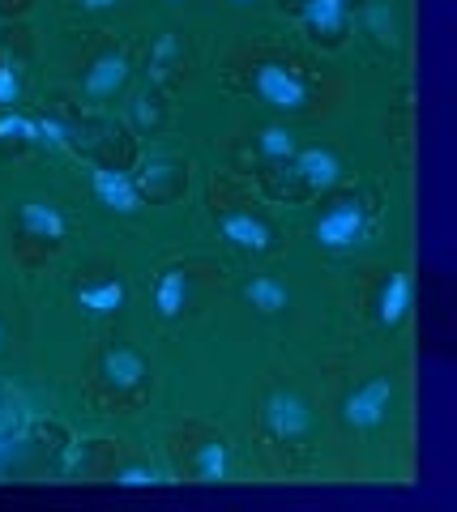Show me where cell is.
<instances>
[{"instance_id":"cell-1","label":"cell","mask_w":457,"mask_h":512,"mask_svg":"<svg viewBox=\"0 0 457 512\" xmlns=\"http://www.w3.org/2000/svg\"><path fill=\"white\" fill-rule=\"evenodd\" d=\"M240 82L244 94L257 107H265L270 116L299 120V116H321L329 111V90L308 64H299L295 56L282 52H252L240 60Z\"/></svg>"},{"instance_id":"cell-2","label":"cell","mask_w":457,"mask_h":512,"mask_svg":"<svg viewBox=\"0 0 457 512\" xmlns=\"http://www.w3.org/2000/svg\"><path fill=\"white\" fill-rule=\"evenodd\" d=\"M406 410V389H402V376L393 372H368L364 380H351L346 389L338 393V423L346 436H381L389 431L393 419H402Z\"/></svg>"},{"instance_id":"cell-3","label":"cell","mask_w":457,"mask_h":512,"mask_svg":"<svg viewBox=\"0 0 457 512\" xmlns=\"http://www.w3.org/2000/svg\"><path fill=\"white\" fill-rule=\"evenodd\" d=\"M308 239L334 256L364 248L372 239V205L364 201V192H329L325 205L308 222Z\"/></svg>"},{"instance_id":"cell-4","label":"cell","mask_w":457,"mask_h":512,"mask_svg":"<svg viewBox=\"0 0 457 512\" xmlns=\"http://www.w3.org/2000/svg\"><path fill=\"white\" fill-rule=\"evenodd\" d=\"M261 419L278 444H291V448L312 444V436H317V427H321L317 406H312V397L299 389L295 380H274L270 389L261 393Z\"/></svg>"},{"instance_id":"cell-5","label":"cell","mask_w":457,"mask_h":512,"mask_svg":"<svg viewBox=\"0 0 457 512\" xmlns=\"http://www.w3.org/2000/svg\"><path fill=\"white\" fill-rule=\"evenodd\" d=\"M210 222H214L218 239H227L235 252H248V256H270V252H278V227L257 210V205H248L240 197H223V192L214 188V197H210Z\"/></svg>"},{"instance_id":"cell-6","label":"cell","mask_w":457,"mask_h":512,"mask_svg":"<svg viewBox=\"0 0 457 512\" xmlns=\"http://www.w3.org/2000/svg\"><path fill=\"white\" fill-rule=\"evenodd\" d=\"M154 367L146 359V350L133 342H103L99 359H94V384L112 397V402H137L150 389Z\"/></svg>"},{"instance_id":"cell-7","label":"cell","mask_w":457,"mask_h":512,"mask_svg":"<svg viewBox=\"0 0 457 512\" xmlns=\"http://www.w3.org/2000/svg\"><path fill=\"white\" fill-rule=\"evenodd\" d=\"M282 192H299V197H329L346 180V163L334 146H299L287 163L274 167Z\"/></svg>"},{"instance_id":"cell-8","label":"cell","mask_w":457,"mask_h":512,"mask_svg":"<svg viewBox=\"0 0 457 512\" xmlns=\"http://www.w3.org/2000/svg\"><path fill=\"white\" fill-rule=\"evenodd\" d=\"M73 303L90 320H112L129 308V282H124L120 269H90L73 282Z\"/></svg>"},{"instance_id":"cell-9","label":"cell","mask_w":457,"mask_h":512,"mask_svg":"<svg viewBox=\"0 0 457 512\" xmlns=\"http://www.w3.org/2000/svg\"><path fill=\"white\" fill-rule=\"evenodd\" d=\"M231 470H235V453L223 431H201V436L188 440L180 457V474L188 483H227Z\"/></svg>"},{"instance_id":"cell-10","label":"cell","mask_w":457,"mask_h":512,"mask_svg":"<svg viewBox=\"0 0 457 512\" xmlns=\"http://www.w3.org/2000/svg\"><path fill=\"white\" fill-rule=\"evenodd\" d=\"M411 308H415V278H411V269H406V265L385 269V278L376 282L372 303H368L376 329L398 333L406 320H411Z\"/></svg>"},{"instance_id":"cell-11","label":"cell","mask_w":457,"mask_h":512,"mask_svg":"<svg viewBox=\"0 0 457 512\" xmlns=\"http://www.w3.org/2000/svg\"><path fill=\"white\" fill-rule=\"evenodd\" d=\"M295 18L312 43L342 47L355 22V0H295Z\"/></svg>"},{"instance_id":"cell-12","label":"cell","mask_w":457,"mask_h":512,"mask_svg":"<svg viewBox=\"0 0 457 512\" xmlns=\"http://www.w3.org/2000/svg\"><path fill=\"white\" fill-rule=\"evenodd\" d=\"M129 77H133L129 52H124V47H103V52L86 64V73H82V82H77V90H82L86 103H112V99H120V94H124Z\"/></svg>"},{"instance_id":"cell-13","label":"cell","mask_w":457,"mask_h":512,"mask_svg":"<svg viewBox=\"0 0 457 512\" xmlns=\"http://www.w3.org/2000/svg\"><path fill=\"white\" fill-rule=\"evenodd\" d=\"M90 192L112 214H141V205H146V192H141L137 175L112 163H90Z\"/></svg>"},{"instance_id":"cell-14","label":"cell","mask_w":457,"mask_h":512,"mask_svg":"<svg viewBox=\"0 0 457 512\" xmlns=\"http://www.w3.org/2000/svg\"><path fill=\"white\" fill-rule=\"evenodd\" d=\"M235 295H240V303L252 312V316H261V320H278V316H287L291 312V286L274 278V274H244L240 286H235Z\"/></svg>"},{"instance_id":"cell-15","label":"cell","mask_w":457,"mask_h":512,"mask_svg":"<svg viewBox=\"0 0 457 512\" xmlns=\"http://www.w3.org/2000/svg\"><path fill=\"white\" fill-rule=\"evenodd\" d=\"M18 227L30 244H43V248H60L69 239V218L60 205L43 201V197H30L18 205Z\"/></svg>"},{"instance_id":"cell-16","label":"cell","mask_w":457,"mask_h":512,"mask_svg":"<svg viewBox=\"0 0 457 512\" xmlns=\"http://www.w3.org/2000/svg\"><path fill=\"white\" fill-rule=\"evenodd\" d=\"M193 308V269L188 265H167L154 278V316L176 325L184 320V312Z\"/></svg>"},{"instance_id":"cell-17","label":"cell","mask_w":457,"mask_h":512,"mask_svg":"<svg viewBox=\"0 0 457 512\" xmlns=\"http://www.w3.org/2000/svg\"><path fill=\"white\" fill-rule=\"evenodd\" d=\"M248 146L257 150V158L265 167H278V163H287V158L304 146V141H299V133H295V128H287V124H265V128H252Z\"/></svg>"},{"instance_id":"cell-18","label":"cell","mask_w":457,"mask_h":512,"mask_svg":"<svg viewBox=\"0 0 457 512\" xmlns=\"http://www.w3.org/2000/svg\"><path fill=\"white\" fill-rule=\"evenodd\" d=\"M107 478H112L116 487H163L167 483L163 466L154 457H146V453H133V457L116 461V466L107 470Z\"/></svg>"},{"instance_id":"cell-19","label":"cell","mask_w":457,"mask_h":512,"mask_svg":"<svg viewBox=\"0 0 457 512\" xmlns=\"http://www.w3.org/2000/svg\"><path fill=\"white\" fill-rule=\"evenodd\" d=\"M137 184H141V192H146L150 201H163V197H171V192L180 188V167L171 163V158H146Z\"/></svg>"},{"instance_id":"cell-20","label":"cell","mask_w":457,"mask_h":512,"mask_svg":"<svg viewBox=\"0 0 457 512\" xmlns=\"http://www.w3.org/2000/svg\"><path fill=\"white\" fill-rule=\"evenodd\" d=\"M22 99H26V73H22V64L9 60V56H0V111L22 107Z\"/></svg>"},{"instance_id":"cell-21","label":"cell","mask_w":457,"mask_h":512,"mask_svg":"<svg viewBox=\"0 0 457 512\" xmlns=\"http://www.w3.org/2000/svg\"><path fill=\"white\" fill-rule=\"evenodd\" d=\"M0 141H18V146H26V141H39V120L22 116L18 107L0 111Z\"/></svg>"},{"instance_id":"cell-22","label":"cell","mask_w":457,"mask_h":512,"mask_svg":"<svg viewBox=\"0 0 457 512\" xmlns=\"http://www.w3.org/2000/svg\"><path fill=\"white\" fill-rule=\"evenodd\" d=\"M73 5L82 9V13H112V9L124 5V0H73Z\"/></svg>"},{"instance_id":"cell-23","label":"cell","mask_w":457,"mask_h":512,"mask_svg":"<svg viewBox=\"0 0 457 512\" xmlns=\"http://www.w3.org/2000/svg\"><path fill=\"white\" fill-rule=\"evenodd\" d=\"M5 350H9V325H5V316H0V359H5Z\"/></svg>"},{"instance_id":"cell-24","label":"cell","mask_w":457,"mask_h":512,"mask_svg":"<svg viewBox=\"0 0 457 512\" xmlns=\"http://www.w3.org/2000/svg\"><path fill=\"white\" fill-rule=\"evenodd\" d=\"M227 5H231V9H257L261 0H227Z\"/></svg>"},{"instance_id":"cell-25","label":"cell","mask_w":457,"mask_h":512,"mask_svg":"<svg viewBox=\"0 0 457 512\" xmlns=\"http://www.w3.org/2000/svg\"><path fill=\"white\" fill-rule=\"evenodd\" d=\"M163 5H188V0H163Z\"/></svg>"}]
</instances>
